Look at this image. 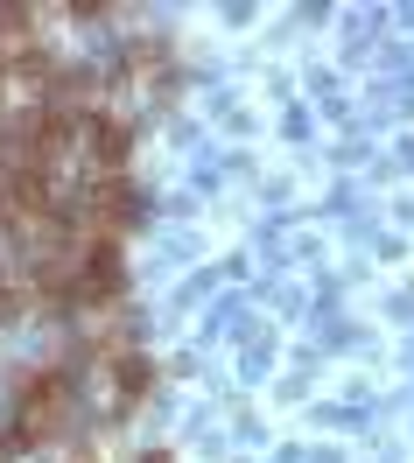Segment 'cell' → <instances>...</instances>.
<instances>
[{
	"mask_svg": "<svg viewBox=\"0 0 414 463\" xmlns=\"http://www.w3.org/2000/svg\"><path fill=\"white\" fill-rule=\"evenodd\" d=\"M78 407V373L71 365H35V373L14 379V401H7V429H0V457H22V449H42L57 442L63 421Z\"/></svg>",
	"mask_w": 414,
	"mask_h": 463,
	"instance_id": "cell-1",
	"label": "cell"
},
{
	"mask_svg": "<svg viewBox=\"0 0 414 463\" xmlns=\"http://www.w3.org/2000/svg\"><path fill=\"white\" fill-rule=\"evenodd\" d=\"M78 147H85L91 175H127V162H134V119L113 113V106H91L85 127H78Z\"/></svg>",
	"mask_w": 414,
	"mask_h": 463,
	"instance_id": "cell-2",
	"label": "cell"
},
{
	"mask_svg": "<svg viewBox=\"0 0 414 463\" xmlns=\"http://www.w3.org/2000/svg\"><path fill=\"white\" fill-rule=\"evenodd\" d=\"M99 373L113 379V401H119V407H141V401H148V386H155V365L141 358V351H119V358H106V365H99Z\"/></svg>",
	"mask_w": 414,
	"mask_h": 463,
	"instance_id": "cell-3",
	"label": "cell"
},
{
	"mask_svg": "<svg viewBox=\"0 0 414 463\" xmlns=\"http://www.w3.org/2000/svg\"><path fill=\"white\" fill-rule=\"evenodd\" d=\"M14 309H22V295H14V288H7V281H0V323L14 317Z\"/></svg>",
	"mask_w": 414,
	"mask_h": 463,
	"instance_id": "cell-4",
	"label": "cell"
},
{
	"mask_svg": "<svg viewBox=\"0 0 414 463\" xmlns=\"http://www.w3.org/2000/svg\"><path fill=\"white\" fill-rule=\"evenodd\" d=\"M7 85H14V78H7V71H0V106H7Z\"/></svg>",
	"mask_w": 414,
	"mask_h": 463,
	"instance_id": "cell-5",
	"label": "cell"
}]
</instances>
